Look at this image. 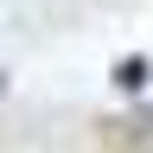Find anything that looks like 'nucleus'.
Segmentation results:
<instances>
[{
    "instance_id": "nucleus-1",
    "label": "nucleus",
    "mask_w": 153,
    "mask_h": 153,
    "mask_svg": "<svg viewBox=\"0 0 153 153\" xmlns=\"http://www.w3.org/2000/svg\"><path fill=\"white\" fill-rule=\"evenodd\" d=\"M147 83V57H121L115 64V89H140Z\"/></svg>"
},
{
    "instance_id": "nucleus-2",
    "label": "nucleus",
    "mask_w": 153,
    "mask_h": 153,
    "mask_svg": "<svg viewBox=\"0 0 153 153\" xmlns=\"http://www.w3.org/2000/svg\"><path fill=\"white\" fill-rule=\"evenodd\" d=\"M0 89H7V70H0Z\"/></svg>"
}]
</instances>
